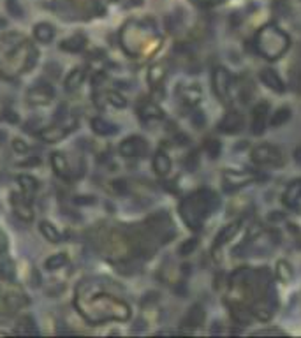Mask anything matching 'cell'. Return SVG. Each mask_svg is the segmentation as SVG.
I'll return each mask as SVG.
<instances>
[{
  "label": "cell",
  "instance_id": "obj_1",
  "mask_svg": "<svg viewBox=\"0 0 301 338\" xmlns=\"http://www.w3.org/2000/svg\"><path fill=\"white\" fill-rule=\"evenodd\" d=\"M252 159L259 166H282L284 164V155L279 148L272 145H263L254 148Z\"/></svg>",
  "mask_w": 301,
  "mask_h": 338
},
{
  "label": "cell",
  "instance_id": "obj_2",
  "mask_svg": "<svg viewBox=\"0 0 301 338\" xmlns=\"http://www.w3.org/2000/svg\"><path fill=\"white\" fill-rule=\"evenodd\" d=\"M120 153L125 159H141L146 152H148V145L143 138L139 136H130V138L123 139L120 143Z\"/></svg>",
  "mask_w": 301,
  "mask_h": 338
},
{
  "label": "cell",
  "instance_id": "obj_3",
  "mask_svg": "<svg viewBox=\"0 0 301 338\" xmlns=\"http://www.w3.org/2000/svg\"><path fill=\"white\" fill-rule=\"evenodd\" d=\"M74 127H76V120L67 118V120H63L58 127H51V129L41 130L39 136H41V139H44L46 143H55V141H60V139L65 138L71 130H74Z\"/></svg>",
  "mask_w": 301,
  "mask_h": 338
},
{
  "label": "cell",
  "instance_id": "obj_4",
  "mask_svg": "<svg viewBox=\"0 0 301 338\" xmlns=\"http://www.w3.org/2000/svg\"><path fill=\"white\" fill-rule=\"evenodd\" d=\"M53 88L46 83H39V85L32 86V88L26 92V102L32 106H41V104H48L49 100L53 99Z\"/></svg>",
  "mask_w": 301,
  "mask_h": 338
},
{
  "label": "cell",
  "instance_id": "obj_5",
  "mask_svg": "<svg viewBox=\"0 0 301 338\" xmlns=\"http://www.w3.org/2000/svg\"><path fill=\"white\" fill-rule=\"evenodd\" d=\"M11 203H12V210H14V215L18 219L30 222L33 219V210L30 206V197L25 194H12L11 196Z\"/></svg>",
  "mask_w": 301,
  "mask_h": 338
},
{
  "label": "cell",
  "instance_id": "obj_6",
  "mask_svg": "<svg viewBox=\"0 0 301 338\" xmlns=\"http://www.w3.org/2000/svg\"><path fill=\"white\" fill-rule=\"evenodd\" d=\"M213 85H215V92L220 99L226 100L231 90V76L224 67H217L215 74H213Z\"/></svg>",
  "mask_w": 301,
  "mask_h": 338
},
{
  "label": "cell",
  "instance_id": "obj_7",
  "mask_svg": "<svg viewBox=\"0 0 301 338\" xmlns=\"http://www.w3.org/2000/svg\"><path fill=\"white\" fill-rule=\"evenodd\" d=\"M162 118H164L162 109H160L157 104H153V102L145 100V102L139 106V120H141L143 123H146V125H152V123L160 122Z\"/></svg>",
  "mask_w": 301,
  "mask_h": 338
},
{
  "label": "cell",
  "instance_id": "obj_8",
  "mask_svg": "<svg viewBox=\"0 0 301 338\" xmlns=\"http://www.w3.org/2000/svg\"><path fill=\"white\" fill-rule=\"evenodd\" d=\"M51 164H53V169H55V173L58 176H62V178L69 180L72 178V169L71 166H69V160H67V157L63 155V153H53L51 155Z\"/></svg>",
  "mask_w": 301,
  "mask_h": 338
},
{
  "label": "cell",
  "instance_id": "obj_9",
  "mask_svg": "<svg viewBox=\"0 0 301 338\" xmlns=\"http://www.w3.org/2000/svg\"><path fill=\"white\" fill-rule=\"evenodd\" d=\"M268 109H270L268 102H263V104H259L256 109H254L252 132L256 134V136H259V134L264 132V127H266V118H268Z\"/></svg>",
  "mask_w": 301,
  "mask_h": 338
},
{
  "label": "cell",
  "instance_id": "obj_10",
  "mask_svg": "<svg viewBox=\"0 0 301 338\" xmlns=\"http://www.w3.org/2000/svg\"><path fill=\"white\" fill-rule=\"evenodd\" d=\"M243 125V118L238 111H229L226 116H224L222 123H220V130L226 134H233L238 132Z\"/></svg>",
  "mask_w": 301,
  "mask_h": 338
},
{
  "label": "cell",
  "instance_id": "obj_11",
  "mask_svg": "<svg viewBox=\"0 0 301 338\" xmlns=\"http://www.w3.org/2000/svg\"><path fill=\"white\" fill-rule=\"evenodd\" d=\"M259 78L270 90H275V92H279V93H282L284 90H286L284 81L275 74V71H272V69H263V71L259 72Z\"/></svg>",
  "mask_w": 301,
  "mask_h": 338
},
{
  "label": "cell",
  "instance_id": "obj_12",
  "mask_svg": "<svg viewBox=\"0 0 301 338\" xmlns=\"http://www.w3.org/2000/svg\"><path fill=\"white\" fill-rule=\"evenodd\" d=\"M205 321V310L201 305H194L192 309L189 310V316L185 317L183 321V326L187 328H199Z\"/></svg>",
  "mask_w": 301,
  "mask_h": 338
},
{
  "label": "cell",
  "instance_id": "obj_13",
  "mask_svg": "<svg viewBox=\"0 0 301 338\" xmlns=\"http://www.w3.org/2000/svg\"><path fill=\"white\" fill-rule=\"evenodd\" d=\"M153 169H155L157 175L160 176H166L167 173L171 171V160H169V157H167L162 150L157 152L155 157H153Z\"/></svg>",
  "mask_w": 301,
  "mask_h": 338
},
{
  "label": "cell",
  "instance_id": "obj_14",
  "mask_svg": "<svg viewBox=\"0 0 301 338\" xmlns=\"http://www.w3.org/2000/svg\"><path fill=\"white\" fill-rule=\"evenodd\" d=\"M85 44H86V37H85V35H79V33H76V35H72V37H69V39H65V41H62L60 48H62L63 51L78 53V51H81V49L85 48Z\"/></svg>",
  "mask_w": 301,
  "mask_h": 338
},
{
  "label": "cell",
  "instance_id": "obj_15",
  "mask_svg": "<svg viewBox=\"0 0 301 338\" xmlns=\"http://www.w3.org/2000/svg\"><path fill=\"white\" fill-rule=\"evenodd\" d=\"M92 129L93 132H97L99 136H111V134H116V125L104 118H93L92 120Z\"/></svg>",
  "mask_w": 301,
  "mask_h": 338
},
{
  "label": "cell",
  "instance_id": "obj_16",
  "mask_svg": "<svg viewBox=\"0 0 301 338\" xmlns=\"http://www.w3.org/2000/svg\"><path fill=\"white\" fill-rule=\"evenodd\" d=\"M33 35H35L37 41H41L42 44H46V42L53 41V37H55V30H53V26L49 25V23H39V25H35V28H33Z\"/></svg>",
  "mask_w": 301,
  "mask_h": 338
},
{
  "label": "cell",
  "instance_id": "obj_17",
  "mask_svg": "<svg viewBox=\"0 0 301 338\" xmlns=\"http://www.w3.org/2000/svg\"><path fill=\"white\" fill-rule=\"evenodd\" d=\"M39 231H41V234L48 240L49 243H60L62 242V234H60L58 231H56V227L53 226L51 222H48V220H42V222L39 224Z\"/></svg>",
  "mask_w": 301,
  "mask_h": 338
},
{
  "label": "cell",
  "instance_id": "obj_18",
  "mask_svg": "<svg viewBox=\"0 0 301 338\" xmlns=\"http://www.w3.org/2000/svg\"><path fill=\"white\" fill-rule=\"evenodd\" d=\"M86 78V69L85 67H78L74 71L69 74V78L65 79V88L67 90H76L81 86V83L85 81Z\"/></svg>",
  "mask_w": 301,
  "mask_h": 338
},
{
  "label": "cell",
  "instance_id": "obj_19",
  "mask_svg": "<svg viewBox=\"0 0 301 338\" xmlns=\"http://www.w3.org/2000/svg\"><path fill=\"white\" fill-rule=\"evenodd\" d=\"M18 183L21 185V190H23V194L25 196H28V197H32L33 194L37 192L39 190V182L33 176H28V175H23V176H19L18 178Z\"/></svg>",
  "mask_w": 301,
  "mask_h": 338
},
{
  "label": "cell",
  "instance_id": "obj_20",
  "mask_svg": "<svg viewBox=\"0 0 301 338\" xmlns=\"http://www.w3.org/2000/svg\"><path fill=\"white\" fill-rule=\"evenodd\" d=\"M287 205H294L296 201L301 199V182H294L293 185H289L286 196H284Z\"/></svg>",
  "mask_w": 301,
  "mask_h": 338
},
{
  "label": "cell",
  "instance_id": "obj_21",
  "mask_svg": "<svg viewBox=\"0 0 301 338\" xmlns=\"http://www.w3.org/2000/svg\"><path fill=\"white\" fill-rule=\"evenodd\" d=\"M291 118V109L289 108H280L275 111V115L272 116V120H270V123H272V127H282L286 122H289Z\"/></svg>",
  "mask_w": 301,
  "mask_h": 338
},
{
  "label": "cell",
  "instance_id": "obj_22",
  "mask_svg": "<svg viewBox=\"0 0 301 338\" xmlns=\"http://www.w3.org/2000/svg\"><path fill=\"white\" fill-rule=\"evenodd\" d=\"M67 263V256L65 254H56V256H51L48 261H46V270H49V272H53V270H58V268H62L63 264Z\"/></svg>",
  "mask_w": 301,
  "mask_h": 338
},
{
  "label": "cell",
  "instance_id": "obj_23",
  "mask_svg": "<svg viewBox=\"0 0 301 338\" xmlns=\"http://www.w3.org/2000/svg\"><path fill=\"white\" fill-rule=\"evenodd\" d=\"M238 231V224H233V226H227V227H224L222 229V233L217 236V240H215V245L217 247H220V245H224V243L227 242V240L231 238V236H234V233Z\"/></svg>",
  "mask_w": 301,
  "mask_h": 338
},
{
  "label": "cell",
  "instance_id": "obj_24",
  "mask_svg": "<svg viewBox=\"0 0 301 338\" xmlns=\"http://www.w3.org/2000/svg\"><path fill=\"white\" fill-rule=\"evenodd\" d=\"M106 99H108L109 104L115 106V108H123V106H127V100L123 99L118 92H108L106 93Z\"/></svg>",
  "mask_w": 301,
  "mask_h": 338
},
{
  "label": "cell",
  "instance_id": "obj_25",
  "mask_svg": "<svg viewBox=\"0 0 301 338\" xmlns=\"http://www.w3.org/2000/svg\"><path fill=\"white\" fill-rule=\"evenodd\" d=\"M205 150L212 159H215V157H219V153H220V143L217 141V139H208L205 145Z\"/></svg>",
  "mask_w": 301,
  "mask_h": 338
},
{
  "label": "cell",
  "instance_id": "obj_26",
  "mask_svg": "<svg viewBox=\"0 0 301 338\" xmlns=\"http://www.w3.org/2000/svg\"><path fill=\"white\" fill-rule=\"evenodd\" d=\"M196 249H197V240L196 238L187 240V242L183 243L182 247H180V254H182V256H189V254L194 252Z\"/></svg>",
  "mask_w": 301,
  "mask_h": 338
},
{
  "label": "cell",
  "instance_id": "obj_27",
  "mask_svg": "<svg viewBox=\"0 0 301 338\" xmlns=\"http://www.w3.org/2000/svg\"><path fill=\"white\" fill-rule=\"evenodd\" d=\"M14 275V266H12L11 261H5L2 266H0V277H4V279H12Z\"/></svg>",
  "mask_w": 301,
  "mask_h": 338
},
{
  "label": "cell",
  "instance_id": "obj_28",
  "mask_svg": "<svg viewBox=\"0 0 301 338\" xmlns=\"http://www.w3.org/2000/svg\"><path fill=\"white\" fill-rule=\"evenodd\" d=\"M12 146H14L16 152H28V146L23 145L21 139H14V143H12Z\"/></svg>",
  "mask_w": 301,
  "mask_h": 338
},
{
  "label": "cell",
  "instance_id": "obj_29",
  "mask_svg": "<svg viewBox=\"0 0 301 338\" xmlns=\"http://www.w3.org/2000/svg\"><path fill=\"white\" fill-rule=\"evenodd\" d=\"M192 120H194V123H196V125H197V127H199V125H203V123H205V122H206L205 115H203V113H201V111H197V113H196V115H194V116H192Z\"/></svg>",
  "mask_w": 301,
  "mask_h": 338
},
{
  "label": "cell",
  "instance_id": "obj_30",
  "mask_svg": "<svg viewBox=\"0 0 301 338\" xmlns=\"http://www.w3.org/2000/svg\"><path fill=\"white\" fill-rule=\"evenodd\" d=\"M9 11L11 12H16V14H21V9L18 7V4H16V0H9Z\"/></svg>",
  "mask_w": 301,
  "mask_h": 338
},
{
  "label": "cell",
  "instance_id": "obj_31",
  "mask_svg": "<svg viewBox=\"0 0 301 338\" xmlns=\"http://www.w3.org/2000/svg\"><path fill=\"white\" fill-rule=\"evenodd\" d=\"M5 118H7L11 123L18 122V116H16V113H12V111H5Z\"/></svg>",
  "mask_w": 301,
  "mask_h": 338
},
{
  "label": "cell",
  "instance_id": "obj_32",
  "mask_svg": "<svg viewBox=\"0 0 301 338\" xmlns=\"http://www.w3.org/2000/svg\"><path fill=\"white\" fill-rule=\"evenodd\" d=\"M294 157H296V162H298V164H301V148H300V150H296Z\"/></svg>",
  "mask_w": 301,
  "mask_h": 338
}]
</instances>
